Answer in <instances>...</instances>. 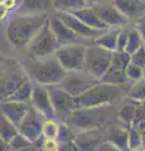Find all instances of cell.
<instances>
[{
    "instance_id": "cell-1",
    "label": "cell",
    "mask_w": 145,
    "mask_h": 151,
    "mask_svg": "<svg viewBox=\"0 0 145 151\" xmlns=\"http://www.w3.org/2000/svg\"><path fill=\"white\" fill-rule=\"evenodd\" d=\"M48 13L45 14H17L9 22L6 28L8 40L14 48H23L29 44V42L40 30L45 20L48 19Z\"/></svg>"
},
{
    "instance_id": "cell-2",
    "label": "cell",
    "mask_w": 145,
    "mask_h": 151,
    "mask_svg": "<svg viewBox=\"0 0 145 151\" xmlns=\"http://www.w3.org/2000/svg\"><path fill=\"white\" fill-rule=\"evenodd\" d=\"M24 70L27 72L30 81H34L38 84L43 86H52V84H58L66 76L67 70L59 64L57 58L49 59H33L22 63Z\"/></svg>"
},
{
    "instance_id": "cell-3",
    "label": "cell",
    "mask_w": 145,
    "mask_h": 151,
    "mask_svg": "<svg viewBox=\"0 0 145 151\" xmlns=\"http://www.w3.org/2000/svg\"><path fill=\"white\" fill-rule=\"evenodd\" d=\"M123 94V88L118 84L97 82L86 92L76 97L77 107H96L112 105Z\"/></svg>"
},
{
    "instance_id": "cell-4",
    "label": "cell",
    "mask_w": 145,
    "mask_h": 151,
    "mask_svg": "<svg viewBox=\"0 0 145 151\" xmlns=\"http://www.w3.org/2000/svg\"><path fill=\"white\" fill-rule=\"evenodd\" d=\"M28 77L23 64L15 59L0 57V101L6 100Z\"/></svg>"
},
{
    "instance_id": "cell-5",
    "label": "cell",
    "mask_w": 145,
    "mask_h": 151,
    "mask_svg": "<svg viewBox=\"0 0 145 151\" xmlns=\"http://www.w3.org/2000/svg\"><path fill=\"white\" fill-rule=\"evenodd\" d=\"M111 105L96 107H77L64 121L68 126H74L81 130H90L100 127L110 116Z\"/></svg>"
},
{
    "instance_id": "cell-6",
    "label": "cell",
    "mask_w": 145,
    "mask_h": 151,
    "mask_svg": "<svg viewBox=\"0 0 145 151\" xmlns=\"http://www.w3.org/2000/svg\"><path fill=\"white\" fill-rule=\"evenodd\" d=\"M59 45L61 44L58 43L53 32L50 30L48 19H47L43 27L40 28V30L37 33L35 37L29 42V44L27 47L32 58L40 59V58H45L48 55L54 54L56 50L59 48Z\"/></svg>"
},
{
    "instance_id": "cell-7",
    "label": "cell",
    "mask_w": 145,
    "mask_h": 151,
    "mask_svg": "<svg viewBox=\"0 0 145 151\" xmlns=\"http://www.w3.org/2000/svg\"><path fill=\"white\" fill-rule=\"evenodd\" d=\"M112 58V52L105 49L102 47L92 43L91 45H86L85 53V70H87L93 77L100 81L102 74L109 68Z\"/></svg>"
},
{
    "instance_id": "cell-8",
    "label": "cell",
    "mask_w": 145,
    "mask_h": 151,
    "mask_svg": "<svg viewBox=\"0 0 145 151\" xmlns=\"http://www.w3.org/2000/svg\"><path fill=\"white\" fill-rule=\"evenodd\" d=\"M86 44H66L59 45L56 50V58L66 70H79L85 68Z\"/></svg>"
},
{
    "instance_id": "cell-9",
    "label": "cell",
    "mask_w": 145,
    "mask_h": 151,
    "mask_svg": "<svg viewBox=\"0 0 145 151\" xmlns=\"http://www.w3.org/2000/svg\"><path fill=\"white\" fill-rule=\"evenodd\" d=\"M47 88H48L50 103H52L56 113V119L64 122L67 117L72 113V111L77 108L76 97H73L67 91H64L59 84L47 86Z\"/></svg>"
},
{
    "instance_id": "cell-10",
    "label": "cell",
    "mask_w": 145,
    "mask_h": 151,
    "mask_svg": "<svg viewBox=\"0 0 145 151\" xmlns=\"http://www.w3.org/2000/svg\"><path fill=\"white\" fill-rule=\"evenodd\" d=\"M99 82V79L93 77L85 69L79 70H67L66 76L58 84L64 91H67L73 97H77L83 92H86L88 88H91L93 84Z\"/></svg>"
},
{
    "instance_id": "cell-11",
    "label": "cell",
    "mask_w": 145,
    "mask_h": 151,
    "mask_svg": "<svg viewBox=\"0 0 145 151\" xmlns=\"http://www.w3.org/2000/svg\"><path fill=\"white\" fill-rule=\"evenodd\" d=\"M44 120V117L33 106H29L25 116L18 126V131L23 136H25L30 142H35L42 136V126Z\"/></svg>"
},
{
    "instance_id": "cell-12",
    "label": "cell",
    "mask_w": 145,
    "mask_h": 151,
    "mask_svg": "<svg viewBox=\"0 0 145 151\" xmlns=\"http://www.w3.org/2000/svg\"><path fill=\"white\" fill-rule=\"evenodd\" d=\"M54 14L69 28V29H72L76 33V34L85 38V39H90L91 42L95 40L96 38H99L102 33L105 32V30L95 29V28L86 25L85 23L81 22L76 15H73V14L69 12H56Z\"/></svg>"
},
{
    "instance_id": "cell-13",
    "label": "cell",
    "mask_w": 145,
    "mask_h": 151,
    "mask_svg": "<svg viewBox=\"0 0 145 151\" xmlns=\"http://www.w3.org/2000/svg\"><path fill=\"white\" fill-rule=\"evenodd\" d=\"M30 105L38 111L45 120H56V113L53 110V106L50 103L49 93L47 86L38 84L33 86V91L30 94Z\"/></svg>"
},
{
    "instance_id": "cell-14",
    "label": "cell",
    "mask_w": 145,
    "mask_h": 151,
    "mask_svg": "<svg viewBox=\"0 0 145 151\" xmlns=\"http://www.w3.org/2000/svg\"><path fill=\"white\" fill-rule=\"evenodd\" d=\"M48 23H49V28L53 32V34L57 38L58 43L61 45H66V44H76V43H82L85 44V38L79 37L76 34L72 29L64 24L61 19L56 15V14H50L48 17Z\"/></svg>"
},
{
    "instance_id": "cell-15",
    "label": "cell",
    "mask_w": 145,
    "mask_h": 151,
    "mask_svg": "<svg viewBox=\"0 0 145 151\" xmlns=\"http://www.w3.org/2000/svg\"><path fill=\"white\" fill-rule=\"evenodd\" d=\"M92 8L95 9L97 15L105 24L112 28V27H123L126 25L130 22L123 13H121L114 4L112 5H105V4H93Z\"/></svg>"
},
{
    "instance_id": "cell-16",
    "label": "cell",
    "mask_w": 145,
    "mask_h": 151,
    "mask_svg": "<svg viewBox=\"0 0 145 151\" xmlns=\"http://www.w3.org/2000/svg\"><path fill=\"white\" fill-rule=\"evenodd\" d=\"M29 106L27 102H18V101H10V100H3L0 101V112L4 116L9 119L17 127L19 126L23 117L25 116Z\"/></svg>"
},
{
    "instance_id": "cell-17",
    "label": "cell",
    "mask_w": 145,
    "mask_h": 151,
    "mask_svg": "<svg viewBox=\"0 0 145 151\" xmlns=\"http://www.w3.org/2000/svg\"><path fill=\"white\" fill-rule=\"evenodd\" d=\"M78 150H96L99 144L104 140V135L99 127L85 130L82 134H78L72 139Z\"/></svg>"
},
{
    "instance_id": "cell-18",
    "label": "cell",
    "mask_w": 145,
    "mask_h": 151,
    "mask_svg": "<svg viewBox=\"0 0 145 151\" xmlns=\"http://www.w3.org/2000/svg\"><path fill=\"white\" fill-rule=\"evenodd\" d=\"M112 4L129 19H138L145 14V0H112Z\"/></svg>"
},
{
    "instance_id": "cell-19",
    "label": "cell",
    "mask_w": 145,
    "mask_h": 151,
    "mask_svg": "<svg viewBox=\"0 0 145 151\" xmlns=\"http://www.w3.org/2000/svg\"><path fill=\"white\" fill-rule=\"evenodd\" d=\"M53 9L52 0H22L18 5L17 14H25V15H33V14H45Z\"/></svg>"
},
{
    "instance_id": "cell-20",
    "label": "cell",
    "mask_w": 145,
    "mask_h": 151,
    "mask_svg": "<svg viewBox=\"0 0 145 151\" xmlns=\"http://www.w3.org/2000/svg\"><path fill=\"white\" fill-rule=\"evenodd\" d=\"M72 13L73 15H76L79 20L83 22L86 25L91 27V28H95V29H100V30H107L109 27H107L104 22L101 20L97 15V13L95 12V9L92 6L87 5L85 8H81L78 10H74V12H69Z\"/></svg>"
},
{
    "instance_id": "cell-21",
    "label": "cell",
    "mask_w": 145,
    "mask_h": 151,
    "mask_svg": "<svg viewBox=\"0 0 145 151\" xmlns=\"http://www.w3.org/2000/svg\"><path fill=\"white\" fill-rule=\"evenodd\" d=\"M104 140L110 141L118 147V150H129V130L121 127H110L104 136Z\"/></svg>"
},
{
    "instance_id": "cell-22",
    "label": "cell",
    "mask_w": 145,
    "mask_h": 151,
    "mask_svg": "<svg viewBox=\"0 0 145 151\" xmlns=\"http://www.w3.org/2000/svg\"><path fill=\"white\" fill-rule=\"evenodd\" d=\"M100 82L118 84V86H121V84L126 83L128 82V77H126V74H125V68L111 62L109 68L106 69V72L102 74V77L100 78Z\"/></svg>"
},
{
    "instance_id": "cell-23",
    "label": "cell",
    "mask_w": 145,
    "mask_h": 151,
    "mask_svg": "<svg viewBox=\"0 0 145 151\" xmlns=\"http://www.w3.org/2000/svg\"><path fill=\"white\" fill-rule=\"evenodd\" d=\"M121 27H112L105 30L102 34L96 38L95 40H92V43L102 47L105 49H109L111 52H115L118 48V34Z\"/></svg>"
},
{
    "instance_id": "cell-24",
    "label": "cell",
    "mask_w": 145,
    "mask_h": 151,
    "mask_svg": "<svg viewBox=\"0 0 145 151\" xmlns=\"http://www.w3.org/2000/svg\"><path fill=\"white\" fill-rule=\"evenodd\" d=\"M33 86H34L33 82H32L29 78H27L25 81L23 82L20 86L6 98V100L18 101V102H28V101H30V94H32V91H33Z\"/></svg>"
},
{
    "instance_id": "cell-25",
    "label": "cell",
    "mask_w": 145,
    "mask_h": 151,
    "mask_svg": "<svg viewBox=\"0 0 145 151\" xmlns=\"http://www.w3.org/2000/svg\"><path fill=\"white\" fill-rule=\"evenodd\" d=\"M56 12H74L87 6L86 0H52Z\"/></svg>"
},
{
    "instance_id": "cell-26",
    "label": "cell",
    "mask_w": 145,
    "mask_h": 151,
    "mask_svg": "<svg viewBox=\"0 0 145 151\" xmlns=\"http://www.w3.org/2000/svg\"><path fill=\"white\" fill-rule=\"evenodd\" d=\"M18 132V127L0 112V137L9 142Z\"/></svg>"
},
{
    "instance_id": "cell-27",
    "label": "cell",
    "mask_w": 145,
    "mask_h": 151,
    "mask_svg": "<svg viewBox=\"0 0 145 151\" xmlns=\"http://www.w3.org/2000/svg\"><path fill=\"white\" fill-rule=\"evenodd\" d=\"M143 44H144V40H143V38L140 35V33L136 28L129 29V37H128V42H126L125 50L128 52L129 54H131L138 48H140Z\"/></svg>"
},
{
    "instance_id": "cell-28",
    "label": "cell",
    "mask_w": 145,
    "mask_h": 151,
    "mask_svg": "<svg viewBox=\"0 0 145 151\" xmlns=\"http://www.w3.org/2000/svg\"><path fill=\"white\" fill-rule=\"evenodd\" d=\"M128 97L136 102H143L145 100V78L134 82L133 87L128 92Z\"/></svg>"
},
{
    "instance_id": "cell-29",
    "label": "cell",
    "mask_w": 145,
    "mask_h": 151,
    "mask_svg": "<svg viewBox=\"0 0 145 151\" xmlns=\"http://www.w3.org/2000/svg\"><path fill=\"white\" fill-rule=\"evenodd\" d=\"M32 144L33 142H30L25 136H23L19 132L8 142L9 150H24V149H28L29 146H32Z\"/></svg>"
},
{
    "instance_id": "cell-30",
    "label": "cell",
    "mask_w": 145,
    "mask_h": 151,
    "mask_svg": "<svg viewBox=\"0 0 145 151\" xmlns=\"http://www.w3.org/2000/svg\"><path fill=\"white\" fill-rule=\"evenodd\" d=\"M58 129H59V124L56 122L54 119L44 120L43 126H42V135H43L44 137H56L57 139Z\"/></svg>"
},
{
    "instance_id": "cell-31",
    "label": "cell",
    "mask_w": 145,
    "mask_h": 151,
    "mask_svg": "<svg viewBox=\"0 0 145 151\" xmlns=\"http://www.w3.org/2000/svg\"><path fill=\"white\" fill-rule=\"evenodd\" d=\"M129 150H140L141 149V139H140V131L138 127L133 126L129 130Z\"/></svg>"
},
{
    "instance_id": "cell-32",
    "label": "cell",
    "mask_w": 145,
    "mask_h": 151,
    "mask_svg": "<svg viewBox=\"0 0 145 151\" xmlns=\"http://www.w3.org/2000/svg\"><path fill=\"white\" fill-rule=\"evenodd\" d=\"M125 74H126V77H128V81H133V82L144 78L143 77V68L139 67L136 64H133L131 62H130L128 64V67H126Z\"/></svg>"
},
{
    "instance_id": "cell-33",
    "label": "cell",
    "mask_w": 145,
    "mask_h": 151,
    "mask_svg": "<svg viewBox=\"0 0 145 151\" xmlns=\"http://www.w3.org/2000/svg\"><path fill=\"white\" fill-rule=\"evenodd\" d=\"M136 115V107L126 105L120 110L119 112V119L121 121H124L125 124H131L134 121V117Z\"/></svg>"
},
{
    "instance_id": "cell-34",
    "label": "cell",
    "mask_w": 145,
    "mask_h": 151,
    "mask_svg": "<svg viewBox=\"0 0 145 151\" xmlns=\"http://www.w3.org/2000/svg\"><path fill=\"white\" fill-rule=\"evenodd\" d=\"M130 62L133 64L139 65V67H141V68L145 65V47H144V44L140 47V48H138L134 53L130 54Z\"/></svg>"
},
{
    "instance_id": "cell-35",
    "label": "cell",
    "mask_w": 145,
    "mask_h": 151,
    "mask_svg": "<svg viewBox=\"0 0 145 151\" xmlns=\"http://www.w3.org/2000/svg\"><path fill=\"white\" fill-rule=\"evenodd\" d=\"M57 140H58L59 144L66 142V141H68V140H72V137H71V131H69V126L66 124V122H63V121H61V124H59Z\"/></svg>"
},
{
    "instance_id": "cell-36",
    "label": "cell",
    "mask_w": 145,
    "mask_h": 151,
    "mask_svg": "<svg viewBox=\"0 0 145 151\" xmlns=\"http://www.w3.org/2000/svg\"><path fill=\"white\" fill-rule=\"evenodd\" d=\"M128 37H129L128 28H120L119 34H118V48H116V50H125Z\"/></svg>"
},
{
    "instance_id": "cell-37",
    "label": "cell",
    "mask_w": 145,
    "mask_h": 151,
    "mask_svg": "<svg viewBox=\"0 0 145 151\" xmlns=\"http://www.w3.org/2000/svg\"><path fill=\"white\" fill-rule=\"evenodd\" d=\"M42 149L47 151H56L59 149V142L56 137H44L42 141Z\"/></svg>"
},
{
    "instance_id": "cell-38",
    "label": "cell",
    "mask_w": 145,
    "mask_h": 151,
    "mask_svg": "<svg viewBox=\"0 0 145 151\" xmlns=\"http://www.w3.org/2000/svg\"><path fill=\"white\" fill-rule=\"evenodd\" d=\"M96 150H99V151H116V150H118V147H116L115 145H112L110 141L102 140L101 142L99 144V146H97Z\"/></svg>"
},
{
    "instance_id": "cell-39",
    "label": "cell",
    "mask_w": 145,
    "mask_h": 151,
    "mask_svg": "<svg viewBox=\"0 0 145 151\" xmlns=\"http://www.w3.org/2000/svg\"><path fill=\"white\" fill-rule=\"evenodd\" d=\"M0 3L12 12V10H14V9L18 8V3L19 1H18V0H0Z\"/></svg>"
},
{
    "instance_id": "cell-40",
    "label": "cell",
    "mask_w": 145,
    "mask_h": 151,
    "mask_svg": "<svg viewBox=\"0 0 145 151\" xmlns=\"http://www.w3.org/2000/svg\"><path fill=\"white\" fill-rule=\"evenodd\" d=\"M9 13H10V10H9L8 8H5L1 3H0V22L5 20V19L8 18V15H9Z\"/></svg>"
},
{
    "instance_id": "cell-41",
    "label": "cell",
    "mask_w": 145,
    "mask_h": 151,
    "mask_svg": "<svg viewBox=\"0 0 145 151\" xmlns=\"http://www.w3.org/2000/svg\"><path fill=\"white\" fill-rule=\"evenodd\" d=\"M140 139H141V149L145 150V127L140 132Z\"/></svg>"
},
{
    "instance_id": "cell-42",
    "label": "cell",
    "mask_w": 145,
    "mask_h": 151,
    "mask_svg": "<svg viewBox=\"0 0 145 151\" xmlns=\"http://www.w3.org/2000/svg\"><path fill=\"white\" fill-rule=\"evenodd\" d=\"M0 150H9V145L5 140H3L0 137Z\"/></svg>"
},
{
    "instance_id": "cell-43",
    "label": "cell",
    "mask_w": 145,
    "mask_h": 151,
    "mask_svg": "<svg viewBox=\"0 0 145 151\" xmlns=\"http://www.w3.org/2000/svg\"><path fill=\"white\" fill-rule=\"evenodd\" d=\"M136 29L139 30L140 35H141V38H143V40H145V24H141L140 27H138Z\"/></svg>"
},
{
    "instance_id": "cell-44",
    "label": "cell",
    "mask_w": 145,
    "mask_h": 151,
    "mask_svg": "<svg viewBox=\"0 0 145 151\" xmlns=\"http://www.w3.org/2000/svg\"><path fill=\"white\" fill-rule=\"evenodd\" d=\"M86 1H87V4H88V1H92L93 4H99L100 0H86Z\"/></svg>"
},
{
    "instance_id": "cell-45",
    "label": "cell",
    "mask_w": 145,
    "mask_h": 151,
    "mask_svg": "<svg viewBox=\"0 0 145 151\" xmlns=\"http://www.w3.org/2000/svg\"><path fill=\"white\" fill-rule=\"evenodd\" d=\"M143 77L145 78V65H144V67H143Z\"/></svg>"
},
{
    "instance_id": "cell-46",
    "label": "cell",
    "mask_w": 145,
    "mask_h": 151,
    "mask_svg": "<svg viewBox=\"0 0 145 151\" xmlns=\"http://www.w3.org/2000/svg\"><path fill=\"white\" fill-rule=\"evenodd\" d=\"M141 103H143V107H145V100H144V101H143Z\"/></svg>"
},
{
    "instance_id": "cell-47",
    "label": "cell",
    "mask_w": 145,
    "mask_h": 151,
    "mask_svg": "<svg viewBox=\"0 0 145 151\" xmlns=\"http://www.w3.org/2000/svg\"><path fill=\"white\" fill-rule=\"evenodd\" d=\"M144 47H145V40H144Z\"/></svg>"
}]
</instances>
